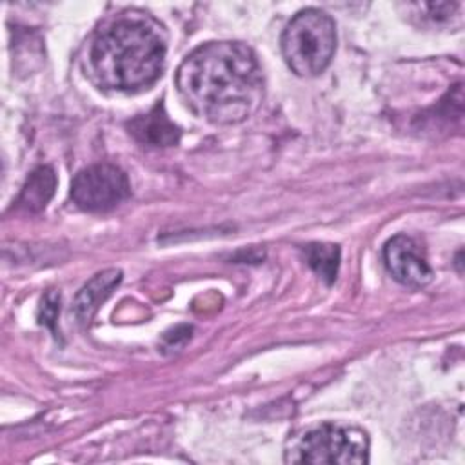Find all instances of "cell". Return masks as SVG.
<instances>
[{
    "label": "cell",
    "instance_id": "1",
    "mask_svg": "<svg viewBox=\"0 0 465 465\" xmlns=\"http://www.w3.org/2000/svg\"><path fill=\"white\" fill-rule=\"evenodd\" d=\"M176 87L185 104L214 124L249 118L263 96V76L254 51L242 42H207L180 64Z\"/></svg>",
    "mask_w": 465,
    "mask_h": 465
},
{
    "label": "cell",
    "instance_id": "2",
    "mask_svg": "<svg viewBox=\"0 0 465 465\" xmlns=\"http://www.w3.org/2000/svg\"><path fill=\"white\" fill-rule=\"evenodd\" d=\"M165 33L142 13L122 15L104 27L91 44L89 64L107 89L131 91L153 84L165 64Z\"/></svg>",
    "mask_w": 465,
    "mask_h": 465
},
{
    "label": "cell",
    "instance_id": "3",
    "mask_svg": "<svg viewBox=\"0 0 465 465\" xmlns=\"http://www.w3.org/2000/svg\"><path fill=\"white\" fill-rule=\"evenodd\" d=\"M336 51L334 20L322 9H302L282 33V53L298 76H316L327 69Z\"/></svg>",
    "mask_w": 465,
    "mask_h": 465
},
{
    "label": "cell",
    "instance_id": "4",
    "mask_svg": "<svg viewBox=\"0 0 465 465\" xmlns=\"http://www.w3.org/2000/svg\"><path fill=\"white\" fill-rule=\"evenodd\" d=\"M287 461L298 463H367L369 438L358 427L322 423L309 429L292 445Z\"/></svg>",
    "mask_w": 465,
    "mask_h": 465
},
{
    "label": "cell",
    "instance_id": "5",
    "mask_svg": "<svg viewBox=\"0 0 465 465\" xmlns=\"http://www.w3.org/2000/svg\"><path fill=\"white\" fill-rule=\"evenodd\" d=\"M131 194L125 173L111 163H94L76 173L71 183V198L84 211H109Z\"/></svg>",
    "mask_w": 465,
    "mask_h": 465
},
{
    "label": "cell",
    "instance_id": "6",
    "mask_svg": "<svg viewBox=\"0 0 465 465\" xmlns=\"http://www.w3.org/2000/svg\"><path fill=\"white\" fill-rule=\"evenodd\" d=\"M383 260L389 272L407 287H425L432 280V269L414 238L392 236L383 247Z\"/></svg>",
    "mask_w": 465,
    "mask_h": 465
},
{
    "label": "cell",
    "instance_id": "7",
    "mask_svg": "<svg viewBox=\"0 0 465 465\" xmlns=\"http://www.w3.org/2000/svg\"><path fill=\"white\" fill-rule=\"evenodd\" d=\"M127 129L140 143L149 147H171L180 140V129L171 122L162 104H156L145 114L134 116Z\"/></svg>",
    "mask_w": 465,
    "mask_h": 465
},
{
    "label": "cell",
    "instance_id": "8",
    "mask_svg": "<svg viewBox=\"0 0 465 465\" xmlns=\"http://www.w3.org/2000/svg\"><path fill=\"white\" fill-rule=\"evenodd\" d=\"M122 280V271L118 269H105L94 274L76 294L73 303V314L80 323H87L93 314L98 311L102 302L109 298L114 287Z\"/></svg>",
    "mask_w": 465,
    "mask_h": 465
},
{
    "label": "cell",
    "instance_id": "9",
    "mask_svg": "<svg viewBox=\"0 0 465 465\" xmlns=\"http://www.w3.org/2000/svg\"><path fill=\"white\" fill-rule=\"evenodd\" d=\"M54 189H56V174H54V171L51 167H47V165H40L25 180L16 203L24 211L38 213L53 198Z\"/></svg>",
    "mask_w": 465,
    "mask_h": 465
},
{
    "label": "cell",
    "instance_id": "10",
    "mask_svg": "<svg viewBox=\"0 0 465 465\" xmlns=\"http://www.w3.org/2000/svg\"><path fill=\"white\" fill-rule=\"evenodd\" d=\"M305 260L311 269L325 282L332 283L340 265V247L332 243H309L303 249Z\"/></svg>",
    "mask_w": 465,
    "mask_h": 465
},
{
    "label": "cell",
    "instance_id": "11",
    "mask_svg": "<svg viewBox=\"0 0 465 465\" xmlns=\"http://www.w3.org/2000/svg\"><path fill=\"white\" fill-rule=\"evenodd\" d=\"M58 312H60V292L49 291V292L42 298V303H40V312H38L40 323L47 325L53 332H56V327H54V325H56Z\"/></svg>",
    "mask_w": 465,
    "mask_h": 465
}]
</instances>
